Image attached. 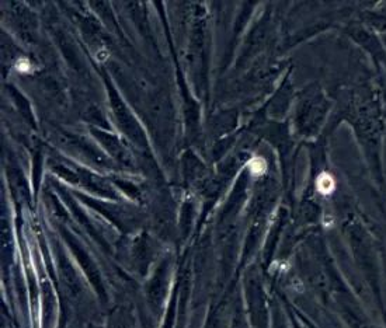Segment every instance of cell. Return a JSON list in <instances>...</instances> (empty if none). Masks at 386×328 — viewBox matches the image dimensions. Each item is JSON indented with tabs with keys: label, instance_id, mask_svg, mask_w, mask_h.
Wrapping results in <instances>:
<instances>
[{
	"label": "cell",
	"instance_id": "cell-2",
	"mask_svg": "<svg viewBox=\"0 0 386 328\" xmlns=\"http://www.w3.org/2000/svg\"><path fill=\"white\" fill-rule=\"evenodd\" d=\"M253 171H256V174H261V172L266 170V164L263 160H253Z\"/></svg>",
	"mask_w": 386,
	"mask_h": 328
},
{
	"label": "cell",
	"instance_id": "cell-1",
	"mask_svg": "<svg viewBox=\"0 0 386 328\" xmlns=\"http://www.w3.org/2000/svg\"><path fill=\"white\" fill-rule=\"evenodd\" d=\"M316 187L319 189V192H322L323 195H329L334 191L336 188V182H334V178L331 177L329 172H322L317 180H316Z\"/></svg>",
	"mask_w": 386,
	"mask_h": 328
},
{
	"label": "cell",
	"instance_id": "cell-3",
	"mask_svg": "<svg viewBox=\"0 0 386 328\" xmlns=\"http://www.w3.org/2000/svg\"><path fill=\"white\" fill-rule=\"evenodd\" d=\"M17 68H18L20 72H28L30 71V63L23 59V61H20V62L17 63Z\"/></svg>",
	"mask_w": 386,
	"mask_h": 328
}]
</instances>
